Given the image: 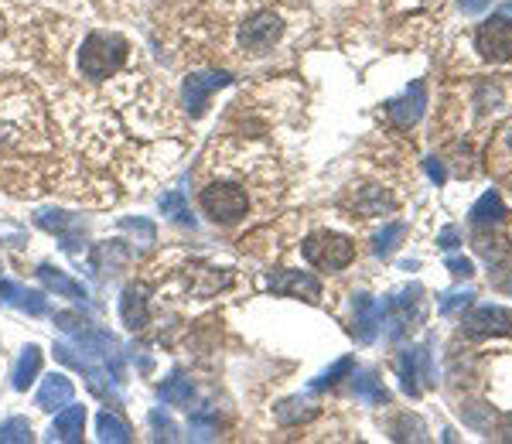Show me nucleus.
Segmentation results:
<instances>
[{
	"instance_id": "f257e3e1",
	"label": "nucleus",
	"mask_w": 512,
	"mask_h": 444,
	"mask_svg": "<svg viewBox=\"0 0 512 444\" xmlns=\"http://www.w3.org/2000/svg\"><path fill=\"white\" fill-rule=\"evenodd\" d=\"M52 151L45 103L28 82L0 79V154Z\"/></svg>"
},
{
	"instance_id": "f03ea898",
	"label": "nucleus",
	"mask_w": 512,
	"mask_h": 444,
	"mask_svg": "<svg viewBox=\"0 0 512 444\" xmlns=\"http://www.w3.org/2000/svg\"><path fill=\"white\" fill-rule=\"evenodd\" d=\"M31 14L18 0H0V72L31 62Z\"/></svg>"
},
{
	"instance_id": "7ed1b4c3",
	"label": "nucleus",
	"mask_w": 512,
	"mask_h": 444,
	"mask_svg": "<svg viewBox=\"0 0 512 444\" xmlns=\"http://www.w3.org/2000/svg\"><path fill=\"white\" fill-rule=\"evenodd\" d=\"M127 41L113 31H93L86 41H82V52H79V72L86 79H110L113 72L120 69L123 59H127Z\"/></svg>"
},
{
	"instance_id": "20e7f679",
	"label": "nucleus",
	"mask_w": 512,
	"mask_h": 444,
	"mask_svg": "<svg viewBox=\"0 0 512 444\" xmlns=\"http://www.w3.org/2000/svg\"><path fill=\"white\" fill-rule=\"evenodd\" d=\"M301 250H304V260H308L311 267L328 270V274H335V270H345L355 260V243L349 240V236L332 233V229L311 233L308 240H304Z\"/></svg>"
},
{
	"instance_id": "39448f33",
	"label": "nucleus",
	"mask_w": 512,
	"mask_h": 444,
	"mask_svg": "<svg viewBox=\"0 0 512 444\" xmlns=\"http://www.w3.org/2000/svg\"><path fill=\"white\" fill-rule=\"evenodd\" d=\"M246 209H250V199H246L243 188L233 182H212L202 188V212L212 222L233 226V222L246 216Z\"/></svg>"
},
{
	"instance_id": "423d86ee",
	"label": "nucleus",
	"mask_w": 512,
	"mask_h": 444,
	"mask_svg": "<svg viewBox=\"0 0 512 444\" xmlns=\"http://www.w3.org/2000/svg\"><path fill=\"white\" fill-rule=\"evenodd\" d=\"M475 48L485 62H509L512 59V21L502 18V14L482 21L475 31Z\"/></svg>"
},
{
	"instance_id": "0eeeda50",
	"label": "nucleus",
	"mask_w": 512,
	"mask_h": 444,
	"mask_svg": "<svg viewBox=\"0 0 512 444\" xmlns=\"http://www.w3.org/2000/svg\"><path fill=\"white\" fill-rule=\"evenodd\" d=\"M461 328L472 339H489V335H509L512 332V311L502 304H478L468 315H461Z\"/></svg>"
},
{
	"instance_id": "6e6552de",
	"label": "nucleus",
	"mask_w": 512,
	"mask_h": 444,
	"mask_svg": "<svg viewBox=\"0 0 512 444\" xmlns=\"http://www.w3.org/2000/svg\"><path fill=\"white\" fill-rule=\"evenodd\" d=\"M280 35H284V21H280L274 11H260V14H253L250 21H243V28H239V45H243L246 52L260 55V52H267Z\"/></svg>"
},
{
	"instance_id": "1a4fd4ad",
	"label": "nucleus",
	"mask_w": 512,
	"mask_h": 444,
	"mask_svg": "<svg viewBox=\"0 0 512 444\" xmlns=\"http://www.w3.org/2000/svg\"><path fill=\"white\" fill-rule=\"evenodd\" d=\"M400 380H403V390L410 393V397H420V380L424 383H434V366H431V342L417 345V349H407L400 356Z\"/></svg>"
},
{
	"instance_id": "9d476101",
	"label": "nucleus",
	"mask_w": 512,
	"mask_h": 444,
	"mask_svg": "<svg viewBox=\"0 0 512 444\" xmlns=\"http://www.w3.org/2000/svg\"><path fill=\"white\" fill-rule=\"evenodd\" d=\"M386 110H390V120L396 123V127H414V123L424 117L427 110V86L424 79L410 82L407 89H403V96H396V100L386 103Z\"/></svg>"
},
{
	"instance_id": "9b49d317",
	"label": "nucleus",
	"mask_w": 512,
	"mask_h": 444,
	"mask_svg": "<svg viewBox=\"0 0 512 444\" xmlns=\"http://www.w3.org/2000/svg\"><path fill=\"white\" fill-rule=\"evenodd\" d=\"M383 322H386V308L376 298L359 294V298L352 301V328H355V339H359V342H366V345L376 342Z\"/></svg>"
},
{
	"instance_id": "f8f14e48",
	"label": "nucleus",
	"mask_w": 512,
	"mask_h": 444,
	"mask_svg": "<svg viewBox=\"0 0 512 444\" xmlns=\"http://www.w3.org/2000/svg\"><path fill=\"white\" fill-rule=\"evenodd\" d=\"M270 291L284 294V298H304L315 304L321 298V281L304 274V270H277V274L270 277Z\"/></svg>"
},
{
	"instance_id": "ddd939ff",
	"label": "nucleus",
	"mask_w": 512,
	"mask_h": 444,
	"mask_svg": "<svg viewBox=\"0 0 512 444\" xmlns=\"http://www.w3.org/2000/svg\"><path fill=\"white\" fill-rule=\"evenodd\" d=\"M229 86V76L226 72H192V76L185 79V106L192 117L205 110V103H209V96L216 93V89Z\"/></svg>"
},
{
	"instance_id": "4468645a",
	"label": "nucleus",
	"mask_w": 512,
	"mask_h": 444,
	"mask_svg": "<svg viewBox=\"0 0 512 444\" xmlns=\"http://www.w3.org/2000/svg\"><path fill=\"white\" fill-rule=\"evenodd\" d=\"M417 294H420V287H414V291H403L400 298L383 304L386 315H390V332H386L390 339H400V335L410 328V322L420 315V298H417Z\"/></svg>"
},
{
	"instance_id": "2eb2a0df",
	"label": "nucleus",
	"mask_w": 512,
	"mask_h": 444,
	"mask_svg": "<svg viewBox=\"0 0 512 444\" xmlns=\"http://www.w3.org/2000/svg\"><path fill=\"white\" fill-rule=\"evenodd\" d=\"M72 397H76V386H72L69 376H65V373H52L45 383H41V390H38V407L52 414V410L69 407Z\"/></svg>"
},
{
	"instance_id": "dca6fc26",
	"label": "nucleus",
	"mask_w": 512,
	"mask_h": 444,
	"mask_svg": "<svg viewBox=\"0 0 512 444\" xmlns=\"http://www.w3.org/2000/svg\"><path fill=\"white\" fill-rule=\"evenodd\" d=\"M82 431H86V407H62L59 417H55L52 431H48V438L52 441H65V444H76L82 441Z\"/></svg>"
},
{
	"instance_id": "f3484780",
	"label": "nucleus",
	"mask_w": 512,
	"mask_h": 444,
	"mask_svg": "<svg viewBox=\"0 0 512 444\" xmlns=\"http://www.w3.org/2000/svg\"><path fill=\"white\" fill-rule=\"evenodd\" d=\"M38 277H41V284H45L48 291L59 294V298L82 301V304L89 301V291H86V287H82L79 281H72V277H65L62 270H55L52 263H41V267H38Z\"/></svg>"
},
{
	"instance_id": "a211bd4d",
	"label": "nucleus",
	"mask_w": 512,
	"mask_h": 444,
	"mask_svg": "<svg viewBox=\"0 0 512 444\" xmlns=\"http://www.w3.org/2000/svg\"><path fill=\"white\" fill-rule=\"evenodd\" d=\"M38 369H41V349H38V345H24L21 359L14 363V373H11L14 390H28V386L35 383Z\"/></svg>"
},
{
	"instance_id": "6ab92c4d",
	"label": "nucleus",
	"mask_w": 512,
	"mask_h": 444,
	"mask_svg": "<svg viewBox=\"0 0 512 444\" xmlns=\"http://www.w3.org/2000/svg\"><path fill=\"white\" fill-rule=\"evenodd\" d=\"M120 315H123V325L127 328H144L147 325V301H144V291H140V287H127V291H123Z\"/></svg>"
},
{
	"instance_id": "aec40b11",
	"label": "nucleus",
	"mask_w": 512,
	"mask_h": 444,
	"mask_svg": "<svg viewBox=\"0 0 512 444\" xmlns=\"http://www.w3.org/2000/svg\"><path fill=\"white\" fill-rule=\"evenodd\" d=\"M0 301H4V304H14V308H21V311H31V315H41V311L48 308L41 294L24 291L21 284H0Z\"/></svg>"
},
{
	"instance_id": "412c9836",
	"label": "nucleus",
	"mask_w": 512,
	"mask_h": 444,
	"mask_svg": "<svg viewBox=\"0 0 512 444\" xmlns=\"http://www.w3.org/2000/svg\"><path fill=\"white\" fill-rule=\"evenodd\" d=\"M352 390H355V397L366 400V404H373V407L390 404V393H386V386L376 373H359L352 380Z\"/></svg>"
},
{
	"instance_id": "4be33fe9",
	"label": "nucleus",
	"mask_w": 512,
	"mask_h": 444,
	"mask_svg": "<svg viewBox=\"0 0 512 444\" xmlns=\"http://www.w3.org/2000/svg\"><path fill=\"white\" fill-rule=\"evenodd\" d=\"M506 216V205H502V195L499 192H485L482 199L472 205V222L475 226H495Z\"/></svg>"
},
{
	"instance_id": "5701e85b",
	"label": "nucleus",
	"mask_w": 512,
	"mask_h": 444,
	"mask_svg": "<svg viewBox=\"0 0 512 444\" xmlns=\"http://www.w3.org/2000/svg\"><path fill=\"white\" fill-rule=\"evenodd\" d=\"M96 431H99V441H120L127 444L134 434H130V427L120 421L117 414H110V410H103V414L96 417Z\"/></svg>"
},
{
	"instance_id": "b1692460",
	"label": "nucleus",
	"mask_w": 512,
	"mask_h": 444,
	"mask_svg": "<svg viewBox=\"0 0 512 444\" xmlns=\"http://www.w3.org/2000/svg\"><path fill=\"white\" fill-rule=\"evenodd\" d=\"M192 380H181V376H175V380H168L158 390V397L164 400V404H171V407H185V404H192Z\"/></svg>"
},
{
	"instance_id": "393cba45",
	"label": "nucleus",
	"mask_w": 512,
	"mask_h": 444,
	"mask_svg": "<svg viewBox=\"0 0 512 444\" xmlns=\"http://www.w3.org/2000/svg\"><path fill=\"white\" fill-rule=\"evenodd\" d=\"M403 233H407V226H403V222H390V226L379 229L376 240H373V253H376V257H390L396 246H400Z\"/></svg>"
},
{
	"instance_id": "a878e982",
	"label": "nucleus",
	"mask_w": 512,
	"mask_h": 444,
	"mask_svg": "<svg viewBox=\"0 0 512 444\" xmlns=\"http://www.w3.org/2000/svg\"><path fill=\"white\" fill-rule=\"evenodd\" d=\"M318 410L315 404H308V400L294 397V400H284V404L277 407V421L280 424H297V421H308V417H315Z\"/></svg>"
},
{
	"instance_id": "bb28decb",
	"label": "nucleus",
	"mask_w": 512,
	"mask_h": 444,
	"mask_svg": "<svg viewBox=\"0 0 512 444\" xmlns=\"http://www.w3.org/2000/svg\"><path fill=\"white\" fill-rule=\"evenodd\" d=\"M35 434H31V424L24 417H11V421L0 424V444H28Z\"/></svg>"
},
{
	"instance_id": "cd10ccee",
	"label": "nucleus",
	"mask_w": 512,
	"mask_h": 444,
	"mask_svg": "<svg viewBox=\"0 0 512 444\" xmlns=\"http://www.w3.org/2000/svg\"><path fill=\"white\" fill-rule=\"evenodd\" d=\"M393 438L396 441H427V427H424L420 417L403 414L400 421L393 424Z\"/></svg>"
},
{
	"instance_id": "c85d7f7f",
	"label": "nucleus",
	"mask_w": 512,
	"mask_h": 444,
	"mask_svg": "<svg viewBox=\"0 0 512 444\" xmlns=\"http://www.w3.org/2000/svg\"><path fill=\"white\" fill-rule=\"evenodd\" d=\"M352 356H345V359H338V363L332 366V369H325V373L318 376L315 383H311V390H328V386H335L338 380H342V376H349L352 373Z\"/></svg>"
},
{
	"instance_id": "c756f323",
	"label": "nucleus",
	"mask_w": 512,
	"mask_h": 444,
	"mask_svg": "<svg viewBox=\"0 0 512 444\" xmlns=\"http://www.w3.org/2000/svg\"><path fill=\"white\" fill-rule=\"evenodd\" d=\"M161 209H164V216H175L178 222H192V212H188V202L181 199L178 192L161 195Z\"/></svg>"
},
{
	"instance_id": "7c9ffc66",
	"label": "nucleus",
	"mask_w": 512,
	"mask_h": 444,
	"mask_svg": "<svg viewBox=\"0 0 512 444\" xmlns=\"http://www.w3.org/2000/svg\"><path fill=\"white\" fill-rule=\"evenodd\" d=\"M475 294L472 291H454L448 298L441 301V315H458V311H465L468 304H472Z\"/></svg>"
},
{
	"instance_id": "2f4dec72",
	"label": "nucleus",
	"mask_w": 512,
	"mask_h": 444,
	"mask_svg": "<svg viewBox=\"0 0 512 444\" xmlns=\"http://www.w3.org/2000/svg\"><path fill=\"white\" fill-rule=\"evenodd\" d=\"M448 270H451L454 277H472L475 274V263L465 260V257H454V260H448Z\"/></svg>"
},
{
	"instance_id": "473e14b6",
	"label": "nucleus",
	"mask_w": 512,
	"mask_h": 444,
	"mask_svg": "<svg viewBox=\"0 0 512 444\" xmlns=\"http://www.w3.org/2000/svg\"><path fill=\"white\" fill-rule=\"evenodd\" d=\"M489 4H492V0H458V7H461L465 14H482Z\"/></svg>"
},
{
	"instance_id": "72a5a7b5",
	"label": "nucleus",
	"mask_w": 512,
	"mask_h": 444,
	"mask_svg": "<svg viewBox=\"0 0 512 444\" xmlns=\"http://www.w3.org/2000/svg\"><path fill=\"white\" fill-rule=\"evenodd\" d=\"M427 175H431V178H434V182H437V185H441V182H444V178H448V175H444V164H441V161H437V158H431V161H427Z\"/></svg>"
},
{
	"instance_id": "f704fd0d",
	"label": "nucleus",
	"mask_w": 512,
	"mask_h": 444,
	"mask_svg": "<svg viewBox=\"0 0 512 444\" xmlns=\"http://www.w3.org/2000/svg\"><path fill=\"white\" fill-rule=\"evenodd\" d=\"M441 246H444V250H454V246H458V229H454V226L444 229V233H441Z\"/></svg>"
},
{
	"instance_id": "c9c22d12",
	"label": "nucleus",
	"mask_w": 512,
	"mask_h": 444,
	"mask_svg": "<svg viewBox=\"0 0 512 444\" xmlns=\"http://www.w3.org/2000/svg\"><path fill=\"white\" fill-rule=\"evenodd\" d=\"M499 438H502V441H512V414L502 417V424H499Z\"/></svg>"
},
{
	"instance_id": "e433bc0d",
	"label": "nucleus",
	"mask_w": 512,
	"mask_h": 444,
	"mask_svg": "<svg viewBox=\"0 0 512 444\" xmlns=\"http://www.w3.org/2000/svg\"><path fill=\"white\" fill-rule=\"evenodd\" d=\"M506 141H509V151H512V127H509V134H506Z\"/></svg>"
}]
</instances>
